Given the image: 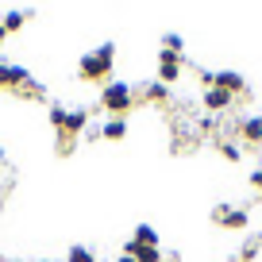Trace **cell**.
Wrapping results in <instances>:
<instances>
[{
    "label": "cell",
    "mask_w": 262,
    "mask_h": 262,
    "mask_svg": "<svg viewBox=\"0 0 262 262\" xmlns=\"http://www.w3.org/2000/svg\"><path fill=\"white\" fill-rule=\"evenodd\" d=\"M123 254L135 258V262H162V251H158V247H143V243H135V239L123 243Z\"/></svg>",
    "instance_id": "9c48e42d"
},
{
    "label": "cell",
    "mask_w": 262,
    "mask_h": 262,
    "mask_svg": "<svg viewBox=\"0 0 262 262\" xmlns=\"http://www.w3.org/2000/svg\"><path fill=\"white\" fill-rule=\"evenodd\" d=\"M0 162H4V150H0Z\"/></svg>",
    "instance_id": "7402d4cb"
},
{
    "label": "cell",
    "mask_w": 262,
    "mask_h": 262,
    "mask_svg": "<svg viewBox=\"0 0 262 262\" xmlns=\"http://www.w3.org/2000/svg\"><path fill=\"white\" fill-rule=\"evenodd\" d=\"M27 77H31V74H27L24 66H4V62H0V89H16L19 93Z\"/></svg>",
    "instance_id": "52a82bcc"
},
{
    "label": "cell",
    "mask_w": 262,
    "mask_h": 262,
    "mask_svg": "<svg viewBox=\"0 0 262 262\" xmlns=\"http://www.w3.org/2000/svg\"><path fill=\"white\" fill-rule=\"evenodd\" d=\"M100 135H104V139H123V135H127V120H123V116L104 120V123H100Z\"/></svg>",
    "instance_id": "8fae6325"
},
{
    "label": "cell",
    "mask_w": 262,
    "mask_h": 262,
    "mask_svg": "<svg viewBox=\"0 0 262 262\" xmlns=\"http://www.w3.org/2000/svg\"><path fill=\"white\" fill-rule=\"evenodd\" d=\"M166 97H170V89H166L162 81H155V85H147V89H143V100H150V104H162Z\"/></svg>",
    "instance_id": "4fadbf2b"
},
{
    "label": "cell",
    "mask_w": 262,
    "mask_h": 262,
    "mask_svg": "<svg viewBox=\"0 0 262 262\" xmlns=\"http://www.w3.org/2000/svg\"><path fill=\"white\" fill-rule=\"evenodd\" d=\"M212 224H216V228H228V231H243L247 224H251V216H247V208L216 205V208H212Z\"/></svg>",
    "instance_id": "277c9868"
},
{
    "label": "cell",
    "mask_w": 262,
    "mask_h": 262,
    "mask_svg": "<svg viewBox=\"0 0 262 262\" xmlns=\"http://www.w3.org/2000/svg\"><path fill=\"white\" fill-rule=\"evenodd\" d=\"M89 123V112L85 108H74V112H66V123L58 127V155H74L77 147V135H81V127Z\"/></svg>",
    "instance_id": "7a4b0ae2"
},
{
    "label": "cell",
    "mask_w": 262,
    "mask_h": 262,
    "mask_svg": "<svg viewBox=\"0 0 262 262\" xmlns=\"http://www.w3.org/2000/svg\"><path fill=\"white\" fill-rule=\"evenodd\" d=\"M4 39H8V31H4V27H0V47H4Z\"/></svg>",
    "instance_id": "ffe728a7"
},
{
    "label": "cell",
    "mask_w": 262,
    "mask_h": 262,
    "mask_svg": "<svg viewBox=\"0 0 262 262\" xmlns=\"http://www.w3.org/2000/svg\"><path fill=\"white\" fill-rule=\"evenodd\" d=\"M201 100H205V108H208V112H228V108L231 104H235V97H231V93H224V89H216V85H212V89H205V97H201Z\"/></svg>",
    "instance_id": "ba28073f"
},
{
    "label": "cell",
    "mask_w": 262,
    "mask_h": 262,
    "mask_svg": "<svg viewBox=\"0 0 262 262\" xmlns=\"http://www.w3.org/2000/svg\"><path fill=\"white\" fill-rule=\"evenodd\" d=\"M251 189H258V193H262V170H254V173H251Z\"/></svg>",
    "instance_id": "d6986e66"
},
{
    "label": "cell",
    "mask_w": 262,
    "mask_h": 262,
    "mask_svg": "<svg viewBox=\"0 0 262 262\" xmlns=\"http://www.w3.org/2000/svg\"><path fill=\"white\" fill-rule=\"evenodd\" d=\"M220 155H224V162H239V147H235V143H224L220 139Z\"/></svg>",
    "instance_id": "2e32d148"
},
{
    "label": "cell",
    "mask_w": 262,
    "mask_h": 262,
    "mask_svg": "<svg viewBox=\"0 0 262 262\" xmlns=\"http://www.w3.org/2000/svg\"><path fill=\"white\" fill-rule=\"evenodd\" d=\"M239 135H243V143L258 147V143H262V116H247V120H239Z\"/></svg>",
    "instance_id": "30bf717a"
},
{
    "label": "cell",
    "mask_w": 262,
    "mask_h": 262,
    "mask_svg": "<svg viewBox=\"0 0 262 262\" xmlns=\"http://www.w3.org/2000/svg\"><path fill=\"white\" fill-rule=\"evenodd\" d=\"M66 262H97V254H93L89 247H70V254H66Z\"/></svg>",
    "instance_id": "9a60e30c"
},
{
    "label": "cell",
    "mask_w": 262,
    "mask_h": 262,
    "mask_svg": "<svg viewBox=\"0 0 262 262\" xmlns=\"http://www.w3.org/2000/svg\"><path fill=\"white\" fill-rule=\"evenodd\" d=\"M212 85L224 93H231V97H239V93H247V77L235 74V70H220V74H212Z\"/></svg>",
    "instance_id": "8992f818"
},
{
    "label": "cell",
    "mask_w": 262,
    "mask_h": 262,
    "mask_svg": "<svg viewBox=\"0 0 262 262\" xmlns=\"http://www.w3.org/2000/svg\"><path fill=\"white\" fill-rule=\"evenodd\" d=\"M116 262H135V258H127V254H120V258H116Z\"/></svg>",
    "instance_id": "44dd1931"
},
{
    "label": "cell",
    "mask_w": 262,
    "mask_h": 262,
    "mask_svg": "<svg viewBox=\"0 0 262 262\" xmlns=\"http://www.w3.org/2000/svg\"><path fill=\"white\" fill-rule=\"evenodd\" d=\"M100 108L112 116H127L131 112V85L127 81H108L100 89Z\"/></svg>",
    "instance_id": "3957f363"
},
{
    "label": "cell",
    "mask_w": 262,
    "mask_h": 262,
    "mask_svg": "<svg viewBox=\"0 0 262 262\" xmlns=\"http://www.w3.org/2000/svg\"><path fill=\"white\" fill-rule=\"evenodd\" d=\"M50 123H54V127H62V123H66V108L62 104H50Z\"/></svg>",
    "instance_id": "ac0fdd59"
},
{
    "label": "cell",
    "mask_w": 262,
    "mask_h": 262,
    "mask_svg": "<svg viewBox=\"0 0 262 262\" xmlns=\"http://www.w3.org/2000/svg\"><path fill=\"white\" fill-rule=\"evenodd\" d=\"M181 77V54H173V50H158V81L170 85Z\"/></svg>",
    "instance_id": "5b68a950"
},
{
    "label": "cell",
    "mask_w": 262,
    "mask_h": 262,
    "mask_svg": "<svg viewBox=\"0 0 262 262\" xmlns=\"http://www.w3.org/2000/svg\"><path fill=\"white\" fill-rule=\"evenodd\" d=\"M131 239H135V243H143V247H158V231H155V228H147V224H139Z\"/></svg>",
    "instance_id": "5bb4252c"
},
{
    "label": "cell",
    "mask_w": 262,
    "mask_h": 262,
    "mask_svg": "<svg viewBox=\"0 0 262 262\" xmlns=\"http://www.w3.org/2000/svg\"><path fill=\"white\" fill-rule=\"evenodd\" d=\"M112 62H116V42H100L97 50H89L81 58L77 74H81V81H104L112 74Z\"/></svg>",
    "instance_id": "6da1fadb"
},
{
    "label": "cell",
    "mask_w": 262,
    "mask_h": 262,
    "mask_svg": "<svg viewBox=\"0 0 262 262\" xmlns=\"http://www.w3.org/2000/svg\"><path fill=\"white\" fill-rule=\"evenodd\" d=\"M27 19H31V16H27V12H4V19H0V27H4V31H19V27H24L27 24Z\"/></svg>",
    "instance_id": "7c38bea8"
},
{
    "label": "cell",
    "mask_w": 262,
    "mask_h": 262,
    "mask_svg": "<svg viewBox=\"0 0 262 262\" xmlns=\"http://www.w3.org/2000/svg\"><path fill=\"white\" fill-rule=\"evenodd\" d=\"M162 262H170V258H162Z\"/></svg>",
    "instance_id": "603a6c76"
},
{
    "label": "cell",
    "mask_w": 262,
    "mask_h": 262,
    "mask_svg": "<svg viewBox=\"0 0 262 262\" xmlns=\"http://www.w3.org/2000/svg\"><path fill=\"white\" fill-rule=\"evenodd\" d=\"M162 50H173V54H181V35H162Z\"/></svg>",
    "instance_id": "e0dca14e"
}]
</instances>
